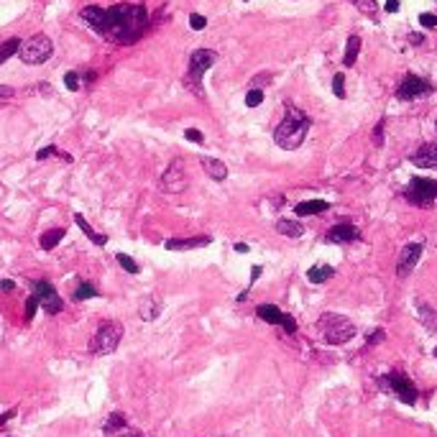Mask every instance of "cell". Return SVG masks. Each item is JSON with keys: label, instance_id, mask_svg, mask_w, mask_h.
<instances>
[{"label": "cell", "instance_id": "cell-1", "mask_svg": "<svg viewBox=\"0 0 437 437\" xmlns=\"http://www.w3.org/2000/svg\"><path fill=\"white\" fill-rule=\"evenodd\" d=\"M80 16L92 31L110 38L113 44H136L149 26L146 8L134 6V3H118L110 8L87 6L82 8Z\"/></svg>", "mask_w": 437, "mask_h": 437}, {"label": "cell", "instance_id": "cell-2", "mask_svg": "<svg viewBox=\"0 0 437 437\" xmlns=\"http://www.w3.org/2000/svg\"><path fill=\"white\" fill-rule=\"evenodd\" d=\"M310 126H312V121L302 113V110L294 108V105H286V115H284V121L279 123V128L274 131V141H276L284 151H294V149L302 146Z\"/></svg>", "mask_w": 437, "mask_h": 437}, {"label": "cell", "instance_id": "cell-3", "mask_svg": "<svg viewBox=\"0 0 437 437\" xmlns=\"http://www.w3.org/2000/svg\"><path fill=\"white\" fill-rule=\"evenodd\" d=\"M317 333L328 345H342V342L353 340L355 335V325L350 323L348 317L335 315V312H328L317 320Z\"/></svg>", "mask_w": 437, "mask_h": 437}, {"label": "cell", "instance_id": "cell-4", "mask_svg": "<svg viewBox=\"0 0 437 437\" xmlns=\"http://www.w3.org/2000/svg\"><path fill=\"white\" fill-rule=\"evenodd\" d=\"M217 62V54L212 49H197L195 54L190 57V70H187V77H184V85L195 92V95L203 97V77L205 72Z\"/></svg>", "mask_w": 437, "mask_h": 437}, {"label": "cell", "instance_id": "cell-5", "mask_svg": "<svg viewBox=\"0 0 437 437\" xmlns=\"http://www.w3.org/2000/svg\"><path fill=\"white\" fill-rule=\"evenodd\" d=\"M123 340V325L115 323V320H108L97 328V333L90 340V350L95 355H110Z\"/></svg>", "mask_w": 437, "mask_h": 437}, {"label": "cell", "instance_id": "cell-6", "mask_svg": "<svg viewBox=\"0 0 437 437\" xmlns=\"http://www.w3.org/2000/svg\"><path fill=\"white\" fill-rule=\"evenodd\" d=\"M51 54H54V44H51V38L44 36V33L31 36L28 41H23L18 49L21 62H26V64H44Z\"/></svg>", "mask_w": 437, "mask_h": 437}, {"label": "cell", "instance_id": "cell-7", "mask_svg": "<svg viewBox=\"0 0 437 437\" xmlns=\"http://www.w3.org/2000/svg\"><path fill=\"white\" fill-rule=\"evenodd\" d=\"M404 197L412 205H417V207H430L437 200V182L435 179H422V177L412 179L409 187H406Z\"/></svg>", "mask_w": 437, "mask_h": 437}, {"label": "cell", "instance_id": "cell-8", "mask_svg": "<svg viewBox=\"0 0 437 437\" xmlns=\"http://www.w3.org/2000/svg\"><path fill=\"white\" fill-rule=\"evenodd\" d=\"M381 381L399 396V401H404V404H417V387L409 381V376H406L404 371H392V374L384 376Z\"/></svg>", "mask_w": 437, "mask_h": 437}, {"label": "cell", "instance_id": "cell-9", "mask_svg": "<svg viewBox=\"0 0 437 437\" xmlns=\"http://www.w3.org/2000/svg\"><path fill=\"white\" fill-rule=\"evenodd\" d=\"M33 297L38 299V304L44 307L49 315H57V312H62V307H64V302H62V297L57 294V289L49 284V281H33Z\"/></svg>", "mask_w": 437, "mask_h": 437}, {"label": "cell", "instance_id": "cell-10", "mask_svg": "<svg viewBox=\"0 0 437 437\" xmlns=\"http://www.w3.org/2000/svg\"><path fill=\"white\" fill-rule=\"evenodd\" d=\"M430 92H432V85L417 75H406L399 82V87H396V97L399 100H417V97L430 95Z\"/></svg>", "mask_w": 437, "mask_h": 437}, {"label": "cell", "instance_id": "cell-11", "mask_svg": "<svg viewBox=\"0 0 437 437\" xmlns=\"http://www.w3.org/2000/svg\"><path fill=\"white\" fill-rule=\"evenodd\" d=\"M187 187V171L179 158H174L169 164V169L161 174V192H169V195H177Z\"/></svg>", "mask_w": 437, "mask_h": 437}, {"label": "cell", "instance_id": "cell-12", "mask_svg": "<svg viewBox=\"0 0 437 437\" xmlns=\"http://www.w3.org/2000/svg\"><path fill=\"white\" fill-rule=\"evenodd\" d=\"M256 315H259L261 320H266L269 325H281L286 333H297V323H294V317L284 315V312H281L276 304H259Z\"/></svg>", "mask_w": 437, "mask_h": 437}, {"label": "cell", "instance_id": "cell-13", "mask_svg": "<svg viewBox=\"0 0 437 437\" xmlns=\"http://www.w3.org/2000/svg\"><path fill=\"white\" fill-rule=\"evenodd\" d=\"M419 256H422V243H417V241L406 243V246L401 248V254H399V266H396V274H399V276H409L412 269L419 264Z\"/></svg>", "mask_w": 437, "mask_h": 437}, {"label": "cell", "instance_id": "cell-14", "mask_svg": "<svg viewBox=\"0 0 437 437\" xmlns=\"http://www.w3.org/2000/svg\"><path fill=\"white\" fill-rule=\"evenodd\" d=\"M358 238H361V233H358V228H355L350 220L335 222V225L328 230L330 243H353V241H358Z\"/></svg>", "mask_w": 437, "mask_h": 437}, {"label": "cell", "instance_id": "cell-15", "mask_svg": "<svg viewBox=\"0 0 437 437\" xmlns=\"http://www.w3.org/2000/svg\"><path fill=\"white\" fill-rule=\"evenodd\" d=\"M102 435H108V437H115V435H134V437H141L136 435L131 427H128V419L123 412H113L108 419H105V425H102Z\"/></svg>", "mask_w": 437, "mask_h": 437}, {"label": "cell", "instance_id": "cell-16", "mask_svg": "<svg viewBox=\"0 0 437 437\" xmlns=\"http://www.w3.org/2000/svg\"><path fill=\"white\" fill-rule=\"evenodd\" d=\"M412 164L422 166V169H437V146L435 144L419 146L417 151L412 153Z\"/></svg>", "mask_w": 437, "mask_h": 437}, {"label": "cell", "instance_id": "cell-17", "mask_svg": "<svg viewBox=\"0 0 437 437\" xmlns=\"http://www.w3.org/2000/svg\"><path fill=\"white\" fill-rule=\"evenodd\" d=\"M161 310H164V304L158 302L153 294H146V297L141 299V304H139V315H141V320H146V323L156 320V317L161 315Z\"/></svg>", "mask_w": 437, "mask_h": 437}, {"label": "cell", "instance_id": "cell-18", "mask_svg": "<svg viewBox=\"0 0 437 437\" xmlns=\"http://www.w3.org/2000/svg\"><path fill=\"white\" fill-rule=\"evenodd\" d=\"M200 164H203V169L210 174V179H215V182H225V177H228V166L222 164L220 158L205 156L203 161H200Z\"/></svg>", "mask_w": 437, "mask_h": 437}, {"label": "cell", "instance_id": "cell-19", "mask_svg": "<svg viewBox=\"0 0 437 437\" xmlns=\"http://www.w3.org/2000/svg\"><path fill=\"white\" fill-rule=\"evenodd\" d=\"M210 241H212V238H207V235H200V238H184V241H166L164 248H169V251H190V248L207 246Z\"/></svg>", "mask_w": 437, "mask_h": 437}, {"label": "cell", "instance_id": "cell-20", "mask_svg": "<svg viewBox=\"0 0 437 437\" xmlns=\"http://www.w3.org/2000/svg\"><path fill=\"white\" fill-rule=\"evenodd\" d=\"M294 210H297V215H317V212L330 210V203H325V200H307V203L294 205Z\"/></svg>", "mask_w": 437, "mask_h": 437}, {"label": "cell", "instance_id": "cell-21", "mask_svg": "<svg viewBox=\"0 0 437 437\" xmlns=\"http://www.w3.org/2000/svg\"><path fill=\"white\" fill-rule=\"evenodd\" d=\"M64 238V228H51L46 230V233H41V238H38V246L44 248V251H54V248L59 246V241Z\"/></svg>", "mask_w": 437, "mask_h": 437}, {"label": "cell", "instance_id": "cell-22", "mask_svg": "<svg viewBox=\"0 0 437 437\" xmlns=\"http://www.w3.org/2000/svg\"><path fill=\"white\" fill-rule=\"evenodd\" d=\"M75 222H77V225H80V230H82V233L87 235V238H90V241H92V243H97V246H105V243H108V235L95 233V230H92V225H90V222L85 220V215H80V212H77V215H75Z\"/></svg>", "mask_w": 437, "mask_h": 437}, {"label": "cell", "instance_id": "cell-23", "mask_svg": "<svg viewBox=\"0 0 437 437\" xmlns=\"http://www.w3.org/2000/svg\"><path fill=\"white\" fill-rule=\"evenodd\" d=\"M333 276H335V269L333 266H315L307 271V279H310L312 284H323V281L333 279Z\"/></svg>", "mask_w": 437, "mask_h": 437}, {"label": "cell", "instance_id": "cell-24", "mask_svg": "<svg viewBox=\"0 0 437 437\" xmlns=\"http://www.w3.org/2000/svg\"><path fill=\"white\" fill-rule=\"evenodd\" d=\"M276 230H279L281 235H286V238H299V235L304 233V228L297 220H279L276 222Z\"/></svg>", "mask_w": 437, "mask_h": 437}, {"label": "cell", "instance_id": "cell-25", "mask_svg": "<svg viewBox=\"0 0 437 437\" xmlns=\"http://www.w3.org/2000/svg\"><path fill=\"white\" fill-rule=\"evenodd\" d=\"M358 51H361V38L350 36L348 38V46H345V57H342V64H345V67H353L355 57H358Z\"/></svg>", "mask_w": 437, "mask_h": 437}, {"label": "cell", "instance_id": "cell-26", "mask_svg": "<svg viewBox=\"0 0 437 437\" xmlns=\"http://www.w3.org/2000/svg\"><path fill=\"white\" fill-rule=\"evenodd\" d=\"M18 49H21V38H8V41H3V44H0V64H6L13 54H18Z\"/></svg>", "mask_w": 437, "mask_h": 437}, {"label": "cell", "instance_id": "cell-27", "mask_svg": "<svg viewBox=\"0 0 437 437\" xmlns=\"http://www.w3.org/2000/svg\"><path fill=\"white\" fill-rule=\"evenodd\" d=\"M100 291L95 289V286L90 284V281H85V284H80L75 289V302H82V299H92V297H97Z\"/></svg>", "mask_w": 437, "mask_h": 437}, {"label": "cell", "instance_id": "cell-28", "mask_svg": "<svg viewBox=\"0 0 437 437\" xmlns=\"http://www.w3.org/2000/svg\"><path fill=\"white\" fill-rule=\"evenodd\" d=\"M49 156H62L64 161H72V156H70V153L59 151L57 146H46V149H41V151L36 153V158H38V161H44V158H49Z\"/></svg>", "mask_w": 437, "mask_h": 437}, {"label": "cell", "instance_id": "cell-29", "mask_svg": "<svg viewBox=\"0 0 437 437\" xmlns=\"http://www.w3.org/2000/svg\"><path fill=\"white\" fill-rule=\"evenodd\" d=\"M350 3H353V6H358V8H361V11L366 13V16H371V18H376V11H379V6H376L374 0H350Z\"/></svg>", "mask_w": 437, "mask_h": 437}, {"label": "cell", "instance_id": "cell-30", "mask_svg": "<svg viewBox=\"0 0 437 437\" xmlns=\"http://www.w3.org/2000/svg\"><path fill=\"white\" fill-rule=\"evenodd\" d=\"M115 259H118V264H121V266L126 269L128 274H139V264H136V261L131 259L128 254H118Z\"/></svg>", "mask_w": 437, "mask_h": 437}, {"label": "cell", "instance_id": "cell-31", "mask_svg": "<svg viewBox=\"0 0 437 437\" xmlns=\"http://www.w3.org/2000/svg\"><path fill=\"white\" fill-rule=\"evenodd\" d=\"M261 102H264V92H261L259 87H254V90H251V92L246 95V105H248V108H259Z\"/></svg>", "mask_w": 437, "mask_h": 437}, {"label": "cell", "instance_id": "cell-32", "mask_svg": "<svg viewBox=\"0 0 437 437\" xmlns=\"http://www.w3.org/2000/svg\"><path fill=\"white\" fill-rule=\"evenodd\" d=\"M333 92H335L338 97H345V77L342 75L333 77Z\"/></svg>", "mask_w": 437, "mask_h": 437}, {"label": "cell", "instance_id": "cell-33", "mask_svg": "<svg viewBox=\"0 0 437 437\" xmlns=\"http://www.w3.org/2000/svg\"><path fill=\"white\" fill-rule=\"evenodd\" d=\"M64 85H67V90L77 92V90H80V75H77V72H67V77H64Z\"/></svg>", "mask_w": 437, "mask_h": 437}, {"label": "cell", "instance_id": "cell-34", "mask_svg": "<svg viewBox=\"0 0 437 437\" xmlns=\"http://www.w3.org/2000/svg\"><path fill=\"white\" fill-rule=\"evenodd\" d=\"M190 26L195 28V31H203L205 26H207V18H205V16H200V13H192V16H190Z\"/></svg>", "mask_w": 437, "mask_h": 437}, {"label": "cell", "instance_id": "cell-35", "mask_svg": "<svg viewBox=\"0 0 437 437\" xmlns=\"http://www.w3.org/2000/svg\"><path fill=\"white\" fill-rule=\"evenodd\" d=\"M184 139H187V141H192V144H203V141H205V136L200 134L197 128H187V131H184Z\"/></svg>", "mask_w": 437, "mask_h": 437}, {"label": "cell", "instance_id": "cell-36", "mask_svg": "<svg viewBox=\"0 0 437 437\" xmlns=\"http://www.w3.org/2000/svg\"><path fill=\"white\" fill-rule=\"evenodd\" d=\"M36 310H38V299L33 297H28V302H26V320H31L33 315H36Z\"/></svg>", "mask_w": 437, "mask_h": 437}, {"label": "cell", "instance_id": "cell-37", "mask_svg": "<svg viewBox=\"0 0 437 437\" xmlns=\"http://www.w3.org/2000/svg\"><path fill=\"white\" fill-rule=\"evenodd\" d=\"M419 23L425 26V28H432V26H437V16L435 13H422V16H419Z\"/></svg>", "mask_w": 437, "mask_h": 437}, {"label": "cell", "instance_id": "cell-38", "mask_svg": "<svg viewBox=\"0 0 437 437\" xmlns=\"http://www.w3.org/2000/svg\"><path fill=\"white\" fill-rule=\"evenodd\" d=\"M16 414H18V409H8L6 414H0V427H6V425H8V419H13Z\"/></svg>", "mask_w": 437, "mask_h": 437}, {"label": "cell", "instance_id": "cell-39", "mask_svg": "<svg viewBox=\"0 0 437 437\" xmlns=\"http://www.w3.org/2000/svg\"><path fill=\"white\" fill-rule=\"evenodd\" d=\"M16 95V90L8 87V85H0V97H13Z\"/></svg>", "mask_w": 437, "mask_h": 437}, {"label": "cell", "instance_id": "cell-40", "mask_svg": "<svg viewBox=\"0 0 437 437\" xmlns=\"http://www.w3.org/2000/svg\"><path fill=\"white\" fill-rule=\"evenodd\" d=\"M399 11V0H387V13H396Z\"/></svg>", "mask_w": 437, "mask_h": 437}, {"label": "cell", "instance_id": "cell-41", "mask_svg": "<svg viewBox=\"0 0 437 437\" xmlns=\"http://www.w3.org/2000/svg\"><path fill=\"white\" fill-rule=\"evenodd\" d=\"M13 286H16V284H13L11 279H3V281H0V291H13Z\"/></svg>", "mask_w": 437, "mask_h": 437}, {"label": "cell", "instance_id": "cell-42", "mask_svg": "<svg viewBox=\"0 0 437 437\" xmlns=\"http://www.w3.org/2000/svg\"><path fill=\"white\" fill-rule=\"evenodd\" d=\"M379 340H384V333H381V330H379V333H374V335H371V338H368V345H374V342H379Z\"/></svg>", "mask_w": 437, "mask_h": 437}, {"label": "cell", "instance_id": "cell-43", "mask_svg": "<svg viewBox=\"0 0 437 437\" xmlns=\"http://www.w3.org/2000/svg\"><path fill=\"white\" fill-rule=\"evenodd\" d=\"M261 276V266H254L251 269V281H256Z\"/></svg>", "mask_w": 437, "mask_h": 437}, {"label": "cell", "instance_id": "cell-44", "mask_svg": "<svg viewBox=\"0 0 437 437\" xmlns=\"http://www.w3.org/2000/svg\"><path fill=\"white\" fill-rule=\"evenodd\" d=\"M235 251H238V254H248V246L246 243H235Z\"/></svg>", "mask_w": 437, "mask_h": 437}, {"label": "cell", "instance_id": "cell-45", "mask_svg": "<svg viewBox=\"0 0 437 437\" xmlns=\"http://www.w3.org/2000/svg\"><path fill=\"white\" fill-rule=\"evenodd\" d=\"M409 41H412V44H422L425 38H422V36H417V33H412V36H409Z\"/></svg>", "mask_w": 437, "mask_h": 437}, {"label": "cell", "instance_id": "cell-46", "mask_svg": "<svg viewBox=\"0 0 437 437\" xmlns=\"http://www.w3.org/2000/svg\"><path fill=\"white\" fill-rule=\"evenodd\" d=\"M11 437H13V435H11Z\"/></svg>", "mask_w": 437, "mask_h": 437}]
</instances>
